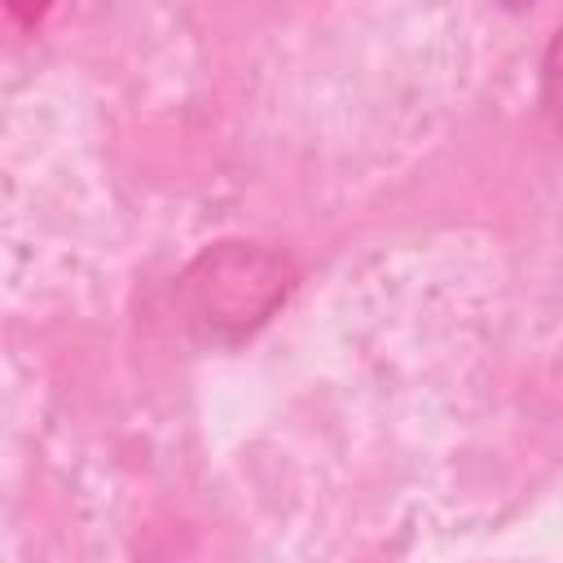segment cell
<instances>
[{"label": "cell", "mask_w": 563, "mask_h": 563, "mask_svg": "<svg viewBox=\"0 0 563 563\" xmlns=\"http://www.w3.org/2000/svg\"><path fill=\"white\" fill-rule=\"evenodd\" d=\"M541 106L563 128V26L554 31V40L545 48V62H541Z\"/></svg>", "instance_id": "cell-2"}, {"label": "cell", "mask_w": 563, "mask_h": 563, "mask_svg": "<svg viewBox=\"0 0 563 563\" xmlns=\"http://www.w3.org/2000/svg\"><path fill=\"white\" fill-rule=\"evenodd\" d=\"M290 286H295V268L282 251L255 242H220L185 268L180 299L189 321L207 339L229 343L264 325L282 308Z\"/></svg>", "instance_id": "cell-1"}]
</instances>
